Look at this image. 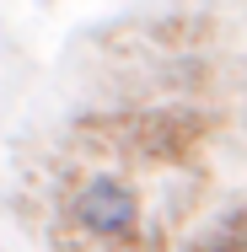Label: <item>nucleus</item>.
<instances>
[{
  "instance_id": "1",
  "label": "nucleus",
  "mask_w": 247,
  "mask_h": 252,
  "mask_svg": "<svg viewBox=\"0 0 247 252\" xmlns=\"http://www.w3.org/2000/svg\"><path fill=\"white\" fill-rule=\"evenodd\" d=\"M204 118L183 107H161V113H135V118H107L92 124L86 134H107L113 156H140V161H183L204 140Z\"/></svg>"
},
{
  "instance_id": "2",
  "label": "nucleus",
  "mask_w": 247,
  "mask_h": 252,
  "mask_svg": "<svg viewBox=\"0 0 247 252\" xmlns=\"http://www.w3.org/2000/svg\"><path fill=\"white\" fill-rule=\"evenodd\" d=\"M70 225L92 242H124L135 225H140V193L135 183L113 177V172H92L70 188Z\"/></svg>"
},
{
  "instance_id": "3",
  "label": "nucleus",
  "mask_w": 247,
  "mask_h": 252,
  "mask_svg": "<svg viewBox=\"0 0 247 252\" xmlns=\"http://www.w3.org/2000/svg\"><path fill=\"white\" fill-rule=\"evenodd\" d=\"M177 252H247V209H226L215 215L199 236H188Z\"/></svg>"
},
{
  "instance_id": "4",
  "label": "nucleus",
  "mask_w": 247,
  "mask_h": 252,
  "mask_svg": "<svg viewBox=\"0 0 247 252\" xmlns=\"http://www.w3.org/2000/svg\"><path fill=\"white\" fill-rule=\"evenodd\" d=\"M113 252H172V247H167L161 225H135L124 242H113Z\"/></svg>"
}]
</instances>
